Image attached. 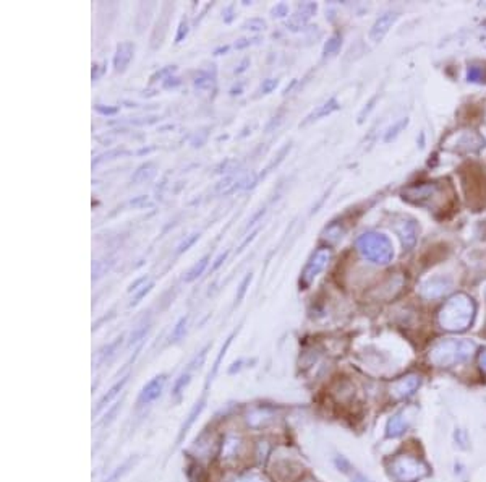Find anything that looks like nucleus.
I'll list each match as a JSON object with an SVG mask.
<instances>
[{
  "label": "nucleus",
  "mask_w": 486,
  "mask_h": 482,
  "mask_svg": "<svg viewBox=\"0 0 486 482\" xmlns=\"http://www.w3.org/2000/svg\"><path fill=\"white\" fill-rule=\"evenodd\" d=\"M475 302L472 301V297L467 294H457V296L451 297L449 301L444 304V307L439 312V325L444 330L454 331H464L469 328L475 318Z\"/></svg>",
  "instance_id": "obj_1"
},
{
  "label": "nucleus",
  "mask_w": 486,
  "mask_h": 482,
  "mask_svg": "<svg viewBox=\"0 0 486 482\" xmlns=\"http://www.w3.org/2000/svg\"><path fill=\"white\" fill-rule=\"evenodd\" d=\"M476 344L470 340H441L429 351V362L436 367H451L474 355Z\"/></svg>",
  "instance_id": "obj_2"
},
{
  "label": "nucleus",
  "mask_w": 486,
  "mask_h": 482,
  "mask_svg": "<svg viewBox=\"0 0 486 482\" xmlns=\"http://www.w3.org/2000/svg\"><path fill=\"white\" fill-rule=\"evenodd\" d=\"M357 249L364 259L376 265H387L394 259V247L389 237L380 232H367L357 239Z\"/></svg>",
  "instance_id": "obj_3"
},
{
  "label": "nucleus",
  "mask_w": 486,
  "mask_h": 482,
  "mask_svg": "<svg viewBox=\"0 0 486 482\" xmlns=\"http://www.w3.org/2000/svg\"><path fill=\"white\" fill-rule=\"evenodd\" d=\"M391 471L402 482H415L428 474L427 465L412 456H397L392 461Z\"/></svg>",
  "instance_id": "obj_4"
},
{
  "label": "nucleus",
  "mask_w": 486,
  "mask_h": 482,
  "mask_svg": "<svg viewBox=\"0 0 486 482\" xmlns=\"http://www.w3.org/2000/svg\"><path fill=\"white\" fill-rule=\"evenodd\" d=\"M438 196H443L441 187L436 184H423L418 187H409L404 190V198L410 203L420 205V207L434 208Z\"/></svg>",
  "instance_id": "obj_5"
},
{
  "label": "nucleus",
  "mask_w": 486,
  "mask_h": 482,
  "mask_svg": "<svg viewBox=\"0 0 486 482\" xmlns=\"http://www.w3.org/2000/svg\"><path fill=\"white\" fill-rule=\"evenodd\" d=\"M392 228H394L396 234L399 236L402 245H404L407 250L414 249L415 244H417L418 232H420L418 223L415 221L414 218L399 216L394 223H392Z\"/></svg>",
  "instance_id": "obj_6"
},
{
  "label": "nucleus",
  "mask_w": 486,
  "mask_h": 482,
  "mask_svg": "<svg viewBox=\"0 0 486 482\" xmlns=\"http://www.w3.org/2000/svg\"><path fill=\"white\" fill-rule=\"evenodd\" d=\"M452 288V279L447 278V276L439 275V276H431V278H427L422 284L418 286V294L423 299H438L443 297L444 294H447Z\"/></svg>",
  "instance_id": "obj_7"
},
{
  "label": "nucleus",
  "mask_w": 486,
  "mask_h": 482,
  "mask_svg": "<svg viewBox=\"0 0 486 482\" xmlns=\"http://www.w3.org/2000/svg\"><path fill=\"white\" fill-rule=\"evenodd\" d=\"M329 259H331L329 249H320L315 252V255H313L310 261H308V265L305 266V270H303V275H302V281L305 286H308V284H310L311 281L315 279L322 270H324V266L328 265Z\"/></svg>",
  "instance_id": "obj_8"
},
{
  "label": "nucleus",
  "mask_w": 486,
  "mask_h": 482,
  "mask_svg": "<svg viewBox=\"0 0 486 482\" xmlns=\"http://www.w3.org/2000/svg\"><path fill=\"white\" fill-rule=\"evenodd\" d=\"M415 414H417V409L415 408H407L404 411H400V413H397L394 418L389 419V423H387L386 427V434L387 437H399L407 430L410 425H412Z\"/></svg>",
  "instance_id": "obj_9"
},
{
  "label": "nucleus",
  "mask_w": 486,
  "mask_h": 482,
  "mask_svg": "<svg viewBox=\"0 0 486 482\" xmlns=\"http://www.w3.org/2000/svg\"><path fill=\"white\" fill-rule=\"evenodd\" d=\"M166 382H167L166 376H157V377H154L153 380H149L146 385L143 387V390L139 391L138 405H149V403H153V401H156L157 398L162 395V390H164Z\"/></svg>",
  "instance_id": "obj_10"
},
{
  "label": "nucleus",
  "mask_w": 486,
  "mask_h": 482,
  "mask_svg": "<svg viewBox=\"0 0 486 482\" xmlns=\"http://www.w3.org/2000/svg\"><path fill=\"white\" fill-rule=\"evenodd\" d=\"M396 20H397L396 12L382 13V15L375 21V25H373L371 31H370V39L373 41V43H380L382 37H385L387 33H389V30L396 23Z\"/></svg>",
  "instance_id": "obj_11"
},
{
  "label": "nucleus",
  "mask_w": 486,
  "mask_h": 482,
  "mask_svg": "<svg viewBox=\"0 0 486 482\" xmlns=\"http://www.w3.org/2000/svg\"><path fill=\"white\" fill-rule=\"evenodd\" d=\"M420 387V377L418 376H407L402 377L400 380L394 382L392 385V395L396 398H407Z\"/></svg>",
  "instance_id": "obj_12"
},
{
  "label": "nucleus",
  "mask_w": 486,
  "mask_h": 482,
  "mask_svg": "<svg viewBox=\"0 0 486 482\" xmlns=\"http://www.w3.org/2000/svg\"><path fill=\"white\" fill-rule=\"evenodd\" d=\"M204 406H206V395H203L200 398V401H196L195 406H193V409L190 411V414H188V419L185 420L184 425H182V429H180V434H179V438H177V442H182V438L185 437L186 432H188L191 425H193V423L196 420V418L201 414V411L204 409Z\"/></svg>",
  "instance_id": "obj_13"
},
{
  "label": "nucleus",
  "mask_w": 486,
  "mask_h": 482,
  "mask_svg": "<svg viewBox=\"0 0 486 482\" xmlns=\"http://www.w3.org/2000/svg\"><path fill=\"white\" fill-rule=\"evenodd\" d=\"M127 382H128V377H124V378H122V380H120V382H117V383H115V385H114V387H112V388H110V390H109V391H107V393H106V395L101 398V401H99V403H97V408H96V411H95V413H99V411H102V409H104V408H106V406H107V405H109V403H110V401H112V400H114V398H115L117 395H119V393H120L122 390H124L125 383H127Z\"/></svg>",
  "instance_id": "obj_14"
},
{
  "label": "nucleus",
  "mask_w": 486,
  "mask_h": 482,
  "mask_svg": "<svg viewBox=\"0 0 486 482\" xmlns=\"http://www.w3.org/2000/svg\"><path fill=\"white\" fill-rule=\"evenodd\" d=\"M338 107H339V106H338V101H336V100H329L328 102H326V104H322V106L318 107V109H316L315 112H313L311 115H308L307 122H310V120L321 119V117H324V115L331 114V112H334L336 109H338ZM307 122H305V124H307Z\"/></svg>",
  "instance_id": "obj_15"
},
{
  "label": "nucleus",
  "mask_w": 486,
  "mask_h": 482,
  "mask_svg": "<svg viewBox=\"0 0 486 482\" xmlns=\"http://www.w3.org/2000/svg\"><path fill=\"white\" fill-rule=\"evenodd\" d=\"M190 382H191V372H190V369H188V371L182 373V376L179 377V380L175 382L174 390H172V396H174V398H180V395L185 391V388L188 387Z\"/></svg>",
  "instance_id": "obj_16"
},
{
  "label": "nucleus",
  "mask_w": 486,
  "mask_h": 482,
  "mask_svg": "<svg viewBox=\"0 0 486 482\" xmlns=\"http://www.w3.org/2000/svg\"><path fill=\"white\" fill-rule=\"evenodd\" d=\"M316 10V6H313V3H305V6H302L300 8H298V12H297V17L293 18L292 20V25H295V23H298V25H303L308 18H310L313 15V12Z\"/></svg>",
  "instance_id": "obj_17"
},
{
  "label": "nucleus",
  "mask_w": 486,
  "mask_h": 482,
  "mask_svg": "<svg viewBox=\"0 0 486 482\" xmlns=\"http://www.w3.org/2000/svg\"><path fill=\"white\" fill-rule=\"evenodd\" d=\"M208 261H209V257H204L203 260H200V263H196L193 268L188 271V275L185 276V281H193L198 278V276L204 271V268L208 266Z\"/></svg>",
  "instance_id": "obj_18"
},
{
  "label": "nucleus",
  "mask_w": 486,
  "mask_h": 482,
  "mask_svg": "<svg viewBox=\"0 0 486 482\" xmlns=\"http://www.w3.org/2000/svg\"><path fill=\"white\" fill-rule=\"evenodd\" d=\"M231 341H232V336H231V338H229V340L226 341V346H222V349H221V353H219V355H217L216 362H214L213 372H211V373H209V380H208V383L213 380V378H214V376H216V372H217V369H219V364H221V360H222V358H224V355H226V351H227V348H229V344H231Z\"/></svg>",
  "instance_id": "obj_19"
},
{
  "label": "nucleus",
  "mask_w": 486,
  "mask_h": 482,
  "mask_svg": "<svg viewBox=\"0 0 486 482\" xmlns=\"http://www.w3.org/2000/svg\"><path fill=\"white\" fill-rule=\"evenodd\" d=\"M185 328H186V317L180 318L179 324L175 325V328H174V331H172V335H171V340L177 341L179 338H182V336H184V333H185Z\"/></svg>",
  "instance_id": "obj_20"
},
{
  "label": "nucleus",
  "mask_w": 486,
  "mask_h": 482,
  "mask_svg": "<svg viewBox=\"0 0 486 482\" xmlns=\"http://www.w3.org/2000/svg\"><path fill=\"white\" fill-rule=\"evenodd\" d=\"M407 124H409V119H404V120H400L399 124H396L394 127H391V129H389V133L386 135V142H389V140L396 138L397 135L400 133V130H402V129H404V127H407Z\"/></svg>",
  "instance_id": "obj_21"
},
{
  "label": "nucleus",
  "mask_w": 486,
  "mask_h": 482,
  "mask_svg": "<svg viewBox=\"0 0 486 482\" xmlns=\"http://www.w3.org/2000/svg\"><path fill=\"white\" fill-rule=\"evenodd\" d=\"M467 80L469 82H481L483 80V70L478 68V67H470L469 70H467Z\"/></svg>",
  "instance_id": "obj_22"
},
{
  "label": "nucleus",
  "mask_w": 486,
  "mask_h": 482,
  "mask_svg": "<svg viewBox=\"0 0 486 482\" xmlns=\"http://www.w3.org/2000/svg\"><path fill=\"white\" fill-rule=\"evenodd\" d=\"M119 343H120V338L117 340V341H114V343H112V344L107 346V348H106V349L102 351V353H101V355H99V360H97V364H102V362H104V360H106L107 358H109V355H112V351H114V349L117 348V346H119Z\"/></svg>",
  "instance_id": "obj_23"
},
{
  "label": "nucleus",
  "mask_w": 486,
  "mask_h": 482,
  "mask_svg": "<svg viewBox=\"0 0 486 482\" xmlns=\"http://www.w3.org/2000/svg\"><path fill=\"white\" fill-rule=\"evenodd\" d=\"M146 331H148V324H146V325H142V326H139V328H138L137 331H135V333L132 335V340H130V344L138 343V341L143 338V336H144V333H146Z\"/></svg>",
  "instance_id": "obj_24"
},
{
  "label": "nucleus",
  "mask_w": 486,
  "mask_h": 482,
  "mask_svg": "<svg viewBox=\"0 0 486 482\" xmlns=\"http://www.w3.org/2000/svg\"><path fill=\"white\" fill-rule=\"evenodd\" d=\"M339 44H340L339 37H338V36H336V37H333V39H331V41H329V43H328V44H326V48H324V53H326V54L333 53V50H334V49H338V48H339Z\"/></svg>",
  "instance_id": "obj_25"
},
{
  "label": "nucleus",
  "mask_w": 486,
  "mask_h": 482,
  "mask_svg": "<svg viewBox=\"0 0 486 482\" xmlns=\"http://www.w3.org/2000/svg\"><path fill=\"white\" fill-rule=\"evenodd\" d=\"M250 281H251V275H249V276H246L245 279H243V283H242V286H240V291H238V294H237V302L240 301V299H242L243 296H245L246 286H249V283H250Z\"/></svg>",
  "instance_id": "obj_26"
},
{
  "label": "nucleus",
  "mask_w": 486,
  "mask_h": 482,
  "mask_svg": "<svg viewBox=\"0 0 486 482\" xmlns=\"http://www.w3.org/2000/svg\"><path fill=\"white\" fill-rule=\"evenodd\" d=\"M196 239H198V234H193V236H191V237L188 239V241H186V242H184V244H182V247H180V250H179V252H184V250L188 249V247H190L191 244H193V242L196 241Z\"/></svg>",
  "instance_id": "obj_27"
},
{
  "label": "nucleus",
  "mask_w": 486,
  "mask_h": 482,
  "mask_svg": "<svg viewBox=\"0 0 486 482\" xmlns=\"http://www.w3.org/2000/svg\"><path fill=\"white\" fill-rule=\"evenodd\" d=\"M275 85H278V82H275V80H271V82H268L264 85V91H271Z\"/></svg>",
  "instance_id": "obj_28"
},
{
  "label": "nucleus",
  "mask_w": 486,
  "mask_h": 482,
  "mask_svg": "<svg viewBox=\"0 0 486 482\" xmlns=\"http://www.w3.org/2000/svg\"><path fill=\"white\" fill-rule=\"evenodd\" d=\"M480 364H481V369H483V371L486 372V351L485 353H481V355H480Z\"/></svg>",
  "instance_id": "obj_29"
},
{
  "label": "nucleus",
  "mask_w": 486,
  "mask_h": 482,
  "mask_svg": "<svg viewBox=\"0 0 486 482\" xmlns=\"http://www.w3.org/2000/svg\"><path fill=\"white\" fill-rule=\"evenodd\" d=\"M286 12H287V7H286V6H279V7L274 10V13H286Z\"/></svg>",
  "instance_id": "obj_30"
},
{
  "label": "nucleus",
  "mask_w": 486,
  "mask_h": 482,
  "mask_svg": "<svg viewBox=\"0 0 486 482\" xmlns=\"http://www.w3.org/2000/svg\"><path fill=\"white\" fill-rule=\"evenodd\" d=\"M226 255H227V254H224V255H221V257H219V260L216 261V265H214V268H217V266L222 263V260H224V259H226Z\"/></svg>",
  "instance_id": "obj_31"
}]
</instances>
